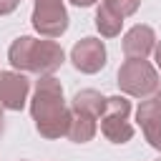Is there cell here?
<instances>
[{
	"label": "cell",
	"instance_id": "6da1fadb",
	"mask_svg": "<svg viewBox=\"0 0 161 161\" xmlns=\"http://www.w3.org/2000/svg\"><path fill=\"white\" fill-rule=\"evenodd\" d=\"M30 116L35 121V131L43 138H63L70 128L73 111L65 106L63 86L53 75H40L35 80V91L30 98Z\"/></svg>",
	"mask_w": 161,
	"mask_h": 161
},
{
	"label": "cell",
	"instance_id": "7a4b0ae2",
	"mask_svg": "<svg viewBox=\"0 0 161 161\" xmlns=\"http://www.w3.org/2000/svg\"><path fill=\"white\" fill-rule=\"evenodd\" d=\"M8 60L18 73H35V75H53L63 63L65 53L60 43L50 38H33V35H20L10 43L8 48Z\"/></svg>",
	"mask_w": 161,
	"mask_h": 161
},
{
	"label": "cell",
	"instance_id": "3957f363",
	"mask_svg": "<svg viewBox=\"0 0 161 161\" xmlns=\"http://www.w3.org/2000/svg\"><path fill=\"white\" fill-rule=\"evenodd\" d=\"M118 88L133 98H151L158 91V73L148 60L126 58L118 68Z\"/></svg>",
	"mask_w": 161,
	"mask_h": 161
},
{
	"label": "cell",
	"instance_id": "277c9868",
	"mask_svg": "<svg viewBox=\"0 0 161 161\" xmlns=\"http://www.w3.org/2000/svg\"><path fill=\"white\" fill-rule=\"evenodd\" d=\"M131 101L123 96H111L106 103V111L101 116V133L111 143H128L133 138V126L128 123Z\"/></svg>",
	"mask_w": 161,
	"mask_h": 161
},
{
	"label": "cell",
	"instance_id": "5b68a950",
	"mask_svg": "<svg viewBox=\"0 0 161 161\" xmlns=\"http://www.w3.org/2000/svg\"><path fill=\"white\" fill-rule=\"evenodd\" d=\"M33 28L43 38H60L68 30V10L63 0H35L33 5Z\"/></svg>",
	"mask_w": 161,
	"mask_h": 161
},
{
	"label": "cell",
	"instance_id": "8992f818",
	"mask_svg": "<svg viewBox=\"0 0 161 161\" xmlns=\"http://www.w3.org/2000/svg\"><path fill=\"white\" fill-rule=\"evenodd\" d=\"M106 45H103V40H98V38H80L75 45H73V50H70V63H73V68L75 70H80V73H86V75H93V73H98L103 65H106Z\"/></svg>",
	"mask_w": 161,
	"mask_h": 161
},
{
	"label": "cell",
	"instance_id": "52a82bcc",
	"mask_svg": "<svg viewBox=\"0 0 161 161\" xmlns=\"http://www.w3.org/2000/svg\"><path fill=\"white\" fill-rule=\"evenodd\" d=\"M30 93V80L25 73L18 70H3L0 73V103L8 111H23Z\"/></svg>",
	"mask_w": 161,
	"mask_h": 161
},
{
	"label": "cell",
	"instance_id": "ba28073f",
	"mask_svg": "<svg viewBox=\"0 0 161 161\" xmlns=\"http://www.w3.org/2000/svg\"><path fill=\"white\" fill-rule=\"evenodd\" d=\"M136 121H138L146 141L156 151H161V101L153 96L141 101V106L136 108Z\"/></svg>",
	"mask_w": 161,
	"mask_h": 161
},
{
	"label": "cell",
	"instance_id": "9c48e42d",
	"mask_svg": "<svg viewBox=\"0 0 161 161\" xmlns=\"http://www.w3.org/2000/svg\"><path fill=\"white\" fill-rule=\"evenodd\" d=\"M121 45H123V55L126 58L146 60V55L153 53V48H156V33L148 25H133L131 30H126Z\"/></svg>",
	"mask_w": 161,
	"mask_h": 161
},
{
	"label": "cell",
	"instance_id": "30bf717a",
	"mask_svg": "<svg viewBox=\"0 0 161 161\" xmlns=\"http://www.w3.org/2000/svg\"><path fill=\"white\" fill-rule=\"evenodd\" d=\"M106 103H108L106 96H101V93L93 91V88H83V91H78V93L73 96L70 111H80V113H88V116H93V118H101L103 111H106Z\"/></svg>",
	"mask_w": 161,
	"mask_h": 161
},
{
	"label": "cell",
	"instance_id": "8fae6325",
	"mask_svg": "<svg viewBox=\"0 0 161 161\" xmlns=\"http://www.w3.org/2000/svg\"><path fill=\"white\" fill-rule=\"evenodd\" d=\"M96 121H98V118H93V116H88V113L73 111V116H70V128H68V136H65V138H70L73 143H88V141H93V136H96V131H98Z\"/></svg>",
	"mask_w": 161,
	"mask_h": 161
},
{
	"label": "cell",
	"instance_id": "7c38bea8",
	"mask_svg": "<svg viewBox=\"0 0 161 161\" xmlns=\"http://www.w3.org/2000/svg\"><path fill=\"white\" fill-rule=\"evenodd\" d=\"M113 18H118L121 23L128 18V15H133L138 8H141V0H103L101 3Z\"/></svg>",
	"mask_w": 161,
	"mask_h": 161
},
{
	"label": "cell",
	"instance_id": "4fadbf2b",
	"mask_svg": "<svg viewBox=\"0 0 161 161\" xmlns=\"http://www.w3.org/2000/svg\"><path fill=\"white\" fill-rule=\"evenodd\" d=\"M20 0H0V15H10L15 8H18Z\"/></svg>",
	"mask_w": 161,
	"mask_h": 161
},
{
	"label": "cell",
	"instance_id": "5bb4252c",
	"mask_svg": "<svg viewBox=\"0 0 161 161\" xmlns=\"http://www.w3.org/2000/svg\"><path fill=\"white\" fill-rule=\"evenodd\" d=\"M68 3H73L75 8H91V5H96L98 0H68Z\"/></svg>",
	"mask_w": 161,
	"mask_h": 161
},
{
	"label": "cell",
	"instance_id": "9a60e30c",
	"mask_svg": "<svg viewBox=\"0 0 161 161\" xmlns=\"http://www.w3.org/2000/svg\"><path fill=\"white\" fill-rule=\"evenodd\" d=\"M153 58H156V68L161 70V40H158L156 48H153Z\"/></svg>",
	"mask_w": 161,
	"mask_h": 161
},
{
	"label": "cell",
	"instance_id": "2e32d148",
	"mask_svg": "<svg viewBox=\"0 0 161 161\" xmlns=\"http://www.w3.org/2000/svg\"><path fill=\"white\" fill-rule=\"evenodd\" d=\"M3 131H5V116H3V103H0V136H3Z\"/></svg>",
	"mask_w": 161,
	"mask_h": 161
},
{
	"label": "cell",
	"instance_id": "e0dca14e",
	"mask_svg": "<svg viewBox=\"0 0 161 161\" xmlns=\"http://www.w3.org/2000/svg\"><path fill=\"white\" fill-rule=\"evenodd\" d=\"M156 98H158V101H161V91H158V96H156Z\"/></svg>",
	"mask_w": 161,
	"mask_h": 161
},
{
	"label": "cell",
	"instance_id": "ac0fdd59",
	"mask_svg": "<svg viewBox=\"0 0 161 161\" xmlns=\"http://www.w3.org/2000/svg\"><path fill=\"white\" fill-rule=\"evenodd\" d=\"M156 161H161V158H156Z\"/></svg>",
	"mask_w": 161,
	"mask_h": 161
}]
</instances>
